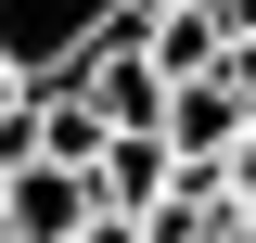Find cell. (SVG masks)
Returning a JSON list of instances; mask_svg holds the SVG:
<instances>
[{"label":"cell","instance_id":"obj_5","mask_svg":"<svg viewBox=\"0 0 256 243\" xmlns=\"http://www.w3.org/2000/svg\"><path fill=\"white\" fill-rule=\"evenodd\" d=\"M141 64H154L166 90H192V77L230 64V38H218V13H141Z\"/></svg>","mask_w":256,"mask_h":243},{"label":"cell","instance_id":"obj_2","mask_svg":"<svg viewBox=\"0 0 256 243\" xmlns=\"http://www.w3.org/2000/svg\"><path fill=\"white\" fill-rule=\"evenodd\" d=\"M154 141H166V166H230V141H244V90H230V77H192V90H166Z\"/></svg>","mask_w":256,"mask_h":243},{"label":"cell","instance_id":"obj_4","mask_svg":"<svg viewBox=\"0 0 256 243\" xmlns=\"http://www.w3.org/2000/svg\"><path fill=\"white\" fill-rule=\"evenodd\" d=\"M166 180H180L166 141H102V154H90V205H102V218H154Z\"/></svg>","mask_w":256,"mask_h":243},{"label":"cell","instance_id":"obj_7","mask_svg":"<svg viewBox=\"0 0 256 243\" xmlns=\"http://www.w3.org/2000/svg\"><path fill=\"white\" fill-rule=\"evenodd\" d=\"M218 77H230V90H244V128H256V52H230Z\"/></svg>","mask_w":256,"mask_h":243},{"label":"cell","instance_id":"obj_6","mask_svg":"<svg viewBox=\"0 0 256 243\" xmlns=\"http://www.w3.org/2000/svg\"><path fill=\"white\" fill-rule=\"evenodd\" d=\"M205 13H218V38H230V52H256V0H205Z\"/></svg>","mask_w":256,"mask_h":243},{"label":"cell","instance_id":"obj_10","mask_svg":"<svg viewBox=\"0 0 256 243\" xmlns=\"http://www.w3.org/2000/svg\"><path fill=\"white\" fill-rule=\"evenodd\" d=\"M0 116H13V77H0Z\"/></svg>","mask_w":256,"mask_h":243},{"label":"cell","instance_id":"obj_8","mask_svg":"<svg viewBox=\"0 0 256 243\" xmlns=\"http://www.w3.org/2000/svg\"><path fill=\"white\" fill-rule=\"evenodd\" d=\"M77 243H141V218H90V230H77Z\"/></svg>","mask_w":256,"mask_h":243},{"label":"cell","instance_id":"obj_11","mask_svg":"<svg viewBox=\"0 0 256 243\" xmlns=\"http://www.w3.org/2000/svg\"><path fill=\"white\" fill-rule=\"evenodd\" d=\"M0 243H13V230H0Z\"/></svg>","mask_w":256,"mask_h":243},{"label":"cell","instance_id":"obj_1","mask_svg":"<svg viewBox=\"0 0 256 243\" xmlns=\"http://www.w3.org/2000/svg\"><path fill=\"white\" fill-rule=\"evenodd\" d=\"M116 26H128V0H0V77L13 90H64Z\"/></svg>","mask_w":256,"mask_h":243},{"label":"cell","instance_id":"obj_9","mask_svg":"<svg viewBox=\"0 0 256 243\" xmlns=\"http://www.w3.org/2000/svg\"><path fill=\"white\" fill-rule=\"evenodd\" d=\"M128 13H205V0H128Z\"/></svg>","mask_w":256,"mask_h":243},{"label":"cell","instance_id":"obj_3","mask_svg":"<svg viewBox=\"0 0 256 243\" xmlns=\"http://www.w3.org/2000/svg\"><path fill=\"white\" fill-rule=\"evenodd\" d=\"M90 180H77V166H13V180H0V230L13 243H77L90 230Z\"/></svg>","mask_w":256,"mask_h":243}]
</instances>
